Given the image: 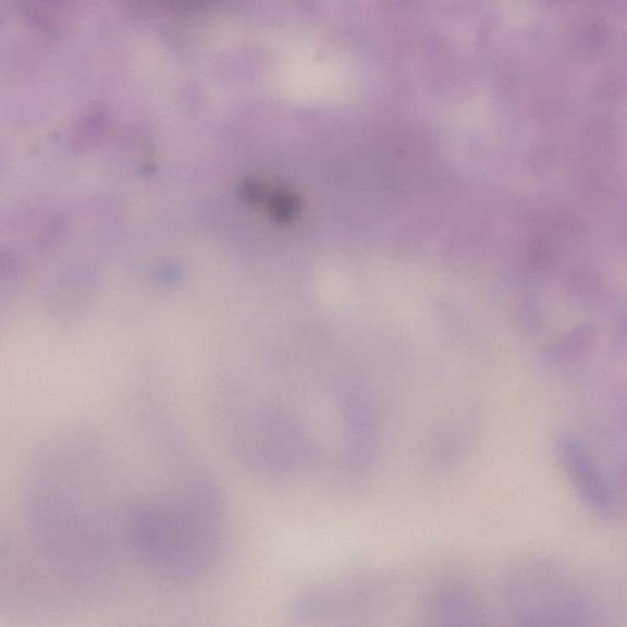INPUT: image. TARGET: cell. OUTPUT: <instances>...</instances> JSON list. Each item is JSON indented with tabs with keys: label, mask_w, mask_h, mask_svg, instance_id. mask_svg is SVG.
<instances>
[{
	"label": "cell",
	"mask_w": 627,
	"mask_h": 627,
	"mask_svg": "<svg viewBox=\"0 0 627 627\" xmlns=\"http://www.w3.org/2000/svg\"><path fill=\"white\" fill-rule=\"evenodd\" d=\"M116 471L105 439L82 423L49 434L25 469L22 545L71 601L101 592L130 559L131 498Z\"/></svg>",
	"instance_id": "obj_1"
},
{
	"label": "cell",
	"mask_w": 627,
	"mask_h": 627,
	"mask_svg": "<svg viewBox=\"0 0 627 627\" xmlns=\"http://www.w3.org/2000/svg\"><path fill=\"white\" fill-rule=\"evenodd\" d=\"M170 473L150 493L131 498L130 560L158 582L188 587L216 568L228 516L223 488L193 453L168 439Z\"/></svg>",
	"instance_id": "obj_2"
},
{
	"label": "cell",
	"mask_w": 627,
	"mask_h": 627,
	"mask_svg": "<svg viewBox=\"0 0 627 627\" xmlns=\"http://www.w3.org/2000/svg\"><path fill=\"white\" fill-rule=\"evenodd\" d=\"M384 589L383 579L363 576L340 582L316 585L294 600L292 617L300 623L331 619L371 606Z\"/></svg>",
	"instance_id": "obj_3"
},
{
	"label": "cell",
	"mask_w": 627,
	"mask_h": 627,
	"mask_svg": "<svg viewBox=\"0 0 627 627\" xmlns=\"http://www.w3.org/2000/svg\"><path fill=\"white\" fill-rule=\"evenodd\" d=\"M428 617L437 625L476 626L484 624L486 611L470 584L445 579L429 589Z\"/></svg>",
	"instance_id": "obj_4"
},
{
	"label": "cell",
	"mask_w": 627,
	"mask_h": 627,
	"mask_svg": "<svg viewBox=\"0 0 627 627\" xmlns=\"http://www.w3.org/2000/svg\"><path fill=\"white\" fill-rule=\"evenodd\" d=\"M561 451L565 453L568 470L571 471L577 487L581 489L587 501H589V506L600 512H606L609 509L606 490L597 479L595 471L587 463L585 453L571 441H565Z\"/></svg>",
	"instance_id": "obj_5"
},
{
	"label": "cell",
	"mask_w": 627,
	"mask_h": 627,
	"mask_svg": "<svg viewBox=\"0 0 627 627\" xmlns=\"http://www.w3.org/2000/svg\"><path fill=\"white\" fill-rule=\"evenodd\" d=\"M172 2L178 3L182 7L194 9L212 6L216 2V0H172Z\"/></svg>",
	"instance_id": "obj_6"
}]
</instances>
